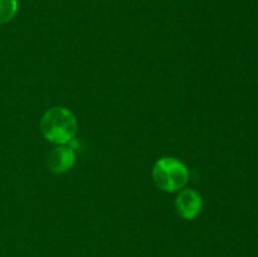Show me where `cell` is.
<instances>
[{"instance_id":"6da1fadb","label":"cell","mask_w":258,"mask_h":257,"mask_svg":"<svg viewBox=\"0 0 258 257\" xmlns=\"http://www.w3.org/2000/svg\"><path fill=\"white\" fill-rule=\"evenodd\" d=\"M39 127L45 140L55 145H66L75 139L78 122L72 111L57 106L45 111L40 118Z\"/></svg>"},{"instance_id":"5b68a950","label":"cell","mask_w":258,"mask_h":257,"mask_svg":"<svg viewBox=\"0 0 258 257\" xmlns=\"http://www.w3.org/2000/svg\"><path fill=\"white\" fill-rule=\"evenodd\" d=\"M18 12V0H0V24L10 22Z\"/></svg>"},{"instance_id":"7a4b0ae2","label":"cell","mask_w":258,"mask_h":257,"mask_svg":"<svg viewBox=\"0 0 258 257\" xmlns=\"http://www.w3.org/2000/svg\"><path fill=\"white\" fill-rule=\"evenodd\" d=\"M153 180L163 191L174 193L186 185L189 180V170L185 164L179 159L164 156L154 164Z\"/></svg>"},{"instance_id":"3957f363","label":"cell","mask_w":258,"mask_h":257,"mask_svg":"<svg viewBox=\"0 0 258 257\" xmlns=\"http://www.w3.org/2000/svg\"><path fill=\"white\" fill-rule=\"evenodd\" d=\"M203 199L194 189H183L175 199L176 213L184 219H194L202 211Z\"/></svg>"},{"instance_id":"277c9868","label":"cell","mask_w":258,"mask_h":257,"mask_svg":"<svg viewBox=\"0 0 258 257\" xmlns=\"http://www.w3.org/2000/svg\"><path fill=\"white\" fill-rule=\"evenodd\" d=\"M76 160L75 150L71 149L70 146L66 145H58L57 148L53 149L49 153L47 159L48 168L55 174H63L71 170Z\"/></svg>"}]
</instances>
